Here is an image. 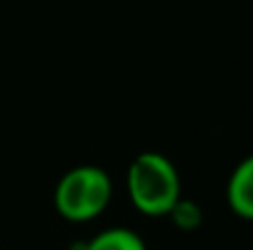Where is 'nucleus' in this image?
Masks as SVG:
<instances>
[{"label":"nucleus","mask_w":253,"mask_h":250,"mask_svg":"<svg viewBox=\"0 0 253 250\" xmlns=\"http://www.w3.org/2000/svg\"><path fill=\"white\" fill-rule=\"evenodd\" d=\"M54 209L69 223H91L106 214L113 201L111 174L98 165L67 169L54 186Z\"/></svg>","instance_id":"nucleus-2"},{"label":"nucleus","mask_w":253,"mask_h":250,"mask_svg":"<svg viewBox=\"0 0 253 250\" xmlns=\"http://www.w3.org/2000/svg\"><path fill=\"white\" fill-rule=\"evenodd\" d=\"M168 218L172 221V226H174L177 231H182V233H194V231L202 226L204 214H202V206H199L197 201L182 196V199L172 206Z\"/></svg>","instance_id":"nucleus-5"},{"label":"nucleus","mask_w":253,"mask_h":250,"mask_svg":"<svg viewBox=\"0 0 253 250\" xmlns=\"http://www.w3.org/2000/svg\"><path fill=\"white\" fill-rule=\"evenodd\" d=\"M126 191L133 209L145 218H168L182 199V177L163 152H140L126 169Z\"/></svg>","instance_id":"nucleus-1"},{"label":"nucleus","mask_w":253,"mask_h":250,"mask_svg":"<svg viewBox=\"0 0 253 250\" xmlns=\"http://www.w3.org/2000/svg\"><path fill=\"white\" fill-rule=\"evenodd\" d=\"M226 204L234 216L253 221V155L244 157L226 181Z\"/></svg>","instance_id":"nucleus-3"},{"label":"nucleus","mask_w":253,"mask_h":250,"mask_svg":"<svg viewBox=\"0 0 253 250\" xmlns=\"http://www.w3.org/2000/svg\"><path fill=\"white\" fill-rule=\"evenodd\" d=\"M77 250H148V246L140 233L126 226H111L106 231H98L84 243H79Z\"/></svg>","instance_id":"nucleus-4"}]
</instances>
